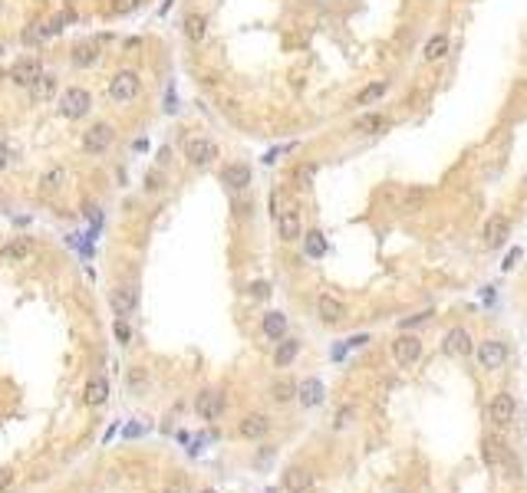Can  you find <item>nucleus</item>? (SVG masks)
I'll use <instances>...</instances> for the list:
<instances>
[{
    "label": "nucleus",
    "instance_id": "obj_44",
    "mask_svg": "<svg viewBox=\"0 0 527 493\" xmlns=\"http://www.w3.org/2000/svg\"><path fill=\"white\" fill-rule=\"evenodd\" d=\"M132 148H135V152H145V148H149V142H145V138H135Z\"/></svg>",
    "mask_w": 527,
    "mask_h": 493
},
{
    "label": "nucleus",
    "instance_id": "obj_28",
    "mask_svg": "<svg viewBox=\"0 0 527 493\" xmlns=\"http://www.w3.org/2000/svg\"><path fill=\"white\" fill-rule=\"evenodd\" d=\"M303 250H307L310 260H323L326 250H330V244H326V237H323V230H307V234H303Z\"/></svg>",
    "mask_w": 527,
    "mask_h": 493
},
{
    "label": "nucleus",
    "instance_id": "obj_11",
    "mask_svg": "<svg viewBox=\"0 0 527 493\" xmlns=\"http://www.w3.org/2000/svg\"><path fill=\"white\" fill-rule=\"evenodd\" d=\"M316 316H320V323H326V326L343 323V319H346L343 299H336L333 293H320V296H316Z\"/></svg>",
    "mask_w": 527,
    "mask_h": 493
},
{
    "label": "nucleus",
    "instance_id": "obj_15",
    "mask_svg": "<svg viewBox=\"0 0 527 493\" xmlns=\"http://www.w3.org/2000/svg\"><path fill=\"white\" fill-rule=\"evenodd\" d=\"M508 237H511V220L504 218V214H491L488 224H485V244H488L491 250H498Z\"/></svg>",
    "mask_w": 527,
    "mask_h": 493
},
{
    "label": "nucleus",
    "instance_id": "obj_38",
    "mask_svg": "<svg viewBox=\"0 0 527 493\" xmlns=\"http://www.w3.org/2000/svg\"><path fill=\"white\" fill-rule=\"evenodd\" d=\"M10 484H13V470H10V467H0V490H7Z\"/></svg>",
    "mask_w": 527,
    "mask_h": 493
},
{
    "label": "nucleus",
    "instance_id": "obj_20",
    "mask_svg": "<svg viewBox=\"0 0 527 493\" xmlns=\"http://www.w3.org/2000/svg\"><path fill=\"white\" fill-rule=\"evenodd\" d=\"M260 332H264L270 342H280L284 335H287V316L277 313V309L264 313V319H260Z\"/></svg>",
    "mask_w": 527,
    "mask_h": 493
},
{
    "label": "nucleus",
    "instance_id": "obj_13",
    "mask_svg": "<svg viewBox=\"0 0 527 493\" xmlns=\"http://www.w3.org/2000/svg\"><path fill=\"white\" fill-rule=\"evenodd\" d=\"M514 411H518V405H514V398H511L508 391H501V395H494L488 405V421H494V424H511L514 421Z\"/></svg>",
    "mask_w": 527,
    "mask_h": 493
},
{
    "label": "nucleus",
    "instance_id": "obj_7",
    "mask_svg": "<svg viewBox=\"0 0 527 493\" xmlns=\"http://www.w3.org/2000/svg\"><path fill=\"white\" fill-rule=\"evenodd\" d=\"M393 359L399 362L403 369H412L415 362L422 359V339H419V335H409V332H403V335L393 342Z\"/></svg>",
    "mask_w": 527,
    "mask_h": 493
},
{
    "label": "nucleus",
    "instance_id": "obj_24",
    "mask_svg": "<svg viewBox=\"0 0 527 493\" xmlns=\"http://www.w3.org/2000/svg\"><path fill=\"white\" fill-rule=\"evenodd\" d=\"M284 487L290 493H307L313 487V474H310L307 467H290L287 474H284Z\"/></svg>",
    "mask_w": 527,
    "mask_h": 493
},
{
    "label": "nucleus",
    "instance_id": "obj_5",
    "mask_svg": "<svg viewBox=\"0 0 527 493\" xmlns=\"http://www.w3.org/2000/svg\"><path fill=\"white\" fill-rule=\"evenodd\" d=\"M43 73H47V69H43L40 57H23V59H17V63L10 66V83H13V85H23V89H30V85L37 83Z\"/></svg>",
    "mask_w": 527,
    "mask_h": 493
},
{
    "label": "nucleus",
    "instance_id": "obj_42",
    "mask_svg": "<svg viewBox=\"0 0 527 493\" xmlns=\"http://www.w3.org/2000/svg\"><path fill=\"white\" fill-rule=\"evenodd\" d=\"M115 335H119V342H129V339H132V335H129V326H125L122 319L115 323Z\"/></svg>",
    "mask_w": 527,
    "mask_h": 493
},
{
    "label": "nucleus",
    "instance_id": "obj_17",
    "mask_svg": "<svg viewBox=\"0 0 527 493\" xmlns=\"http://www.w3.org/2000/svg\"><path fill=\"white\" fill-rule=\"evenodd\" d=\"M326 398V385L320 379H307L297 385V401L303 408H316V405H323Z\"/></svg>",
    "mask_w": 527,
    "mask_h": 493
},
{
    "label": "nucleus",
    "instance_id": "obj_1",
    "mask_svg": "<svg viewBox=\"0 0 527 493\" xmlns=\"http://www.w3.org/2000/svg\"><path fill=\"white\" fill-rule=\"evenodd\" d=\"M57 112L69 122H79V119H86L93 112V93L83 89V85H66L57 99Z\"/></svg>",
    "mask_w": 527,
    "mask_h": 493
},
{
    "label": "nucleus",
    "instance_id": "obj_23",
    "mask_svg": "<svg viewBox=\"0 0 527 493\" xmlns=\"http://www.w3.org/2000/svg\"><path fill=\"white\" fill-rule=\"evenodd\" d=\"M63 184H66V168H63V165H50V168L40 174V194H57Z\"/></svg>",
    "mask_w": 527,
    "mask_h": 493
},
{
    "label": "nucleus",
    "instance_id": "obj_10",
    "mask_svg": "<svg viewBox=\"0 0 527 493\" xmlns=\"http://www.w3.org/2000/svg\"><path fill=\"white\" fill-rule=\"evenodd\" d=\"M250 165L248 162H228L224 168H221V184L228 191H248L250 184Z\"/></svg>",
    "mask_w": 527,
    "mask_h": 493
},
{
    "label": "nucleus",
    "instance_id": "obj_35",
    "mask_svg": "<svg viewBox=\"0 0 527 493\" xmlns=\"http://www.w3.org/2000/svg\"><path fill=\"white\" fill-rule=\"evenodd\" d=\"M165 493H192V487H188L185 477H172V480L165 484Z\"/></svg>",
    "mask_w": 527,
    "mask_h": 493
},
{
    "label": "nucleus",
    "instance_id": "obj_32",
    "mask_svg": "<svg viewBox=\"0 0 527 493\" xmlns=\"http://www.w3.org/2000/svg\"><path fill=\"white\" fill-rule=\"evenodd\" d=\"M53 76L50 73H43V76L37 79V83L30 85V95H33V102H43V99H50V93H53Z\"/></svg>",
    "mask_w": 527,
    "mask_h": 493
},
{
    "label": "nucleus",
    "instance_id": "obj_25",
    "mask_svg": "<svg viewBox=\"0 0 527 493\" xmlns=\"http://www.w3.org/2000/svg\"><path fill=\"white\" fill-rule=\"evenodd\" d=\"M448 47H451L448 33H435V37L425 43V49H422V59H425V63H439V59L448 57Z\"/></svg>",
    "mask_w": 527,
    "mask_h": 493
},
{
    "label": "nucleus",
    "instance_id": "obj_45",
    "mask_svg": "<svg viewBox=\"0 0 527 493\" xmlns=\"http://www.w3.org/2000/svg\"><path fill=\"white\" fill-rule=\"evenodd\" d=\"M202 493H218V490H202Z\"/></svg>",
    "mask_w": 527,
    "mask_h": 493
},
{
    "label": "nucleus",
    "instance_id": "obj_3",
    "mask_svg": "<svg viewBox=\"0 0 527 493\" xmlns=\"http://www.w3.org/2000/svg\"><path fill=\"white\" fill-rule=\"evenodd\" d=\"M185 158H188L192 168H211V165L221 158V148L208 135H195V138L185 142Z\"/></svg>",
    "mask_w": 527,
    "mask_h": 493
},
{
    "label": "nucleus",
    "instance_id": "obj_16",
    "mask_svg": "<svg viewBox=\"0 0 527 493\" xmlns=\"http://www.w3.org/2000/svg\"><path fill=\"white\" fill-rule=\"evenodd\" d=\"M30 256H33V240L30 237H13L0 250V260H4V263H27Z\"/></svg>",
    "mask_w": 527,
    "mask_h": 493
},
{
    "label": "nucleus",
    "instance_id": "obj_22",
    "mask_svg": "<svg viewBox=\"0 0 527 493\" xmlns=\"http://www.w3.org/2000/svg\"><path fill=\"white\" fill-rule=\"evenodd\" d=\"M241 437H248V441H260V437L270 431V417L267 415H248L241 421Z\"/></svg>",
    "mask_w": 527,
    "mask_h": 493
},
{
    "label": "nucleus",
    "instance_id": "obj_40",
    "mask_svg": "<svg viewBox=\"0 0 527 493\" xmlns=\"http://www.w3.org/2000/svg\"><path fill=\"white\" fill-rule=\"evenodd\" d=\"M7 165H10V148H7V142H0V174L7 171Z\"/></svg>",
    "mask_w": 527,
    "mask_h": 493
},
{
    "label": "nucleus",
    "instance_id": "obj_8",
    "mask_svg": "<svg viewBox=\"0 0 527 493\" xmlns=\"http://www.w3.org/2000/svg\"><path fill=\"white\" fill-rule=\"evenodd\" d=\"M441 352L448 355V359H465L471 355V332L465 326H451L445 332V339H441Z\"/></svg>",
    "mask_w": 527,
    "mask_h": 493
},
{
    "label": "nucleus",
    "instance_id": "obj_34",
    "mask_svg": "<svg viewBox=\"0 0 527 493\" xmlns=\"http://www.w3.org/2000/svg\"><path fill=\"white\" fill-rule=\"evenodd\" d=\"M162 184H165V178H162V171H158V168H152L149 174H145V191H149V194L162 191Z\"/></svg>",
    "mask_w": 527,
    "mask_h": 493
},
{
    "label": "nucleus",
    "instance_id": "obj_39",
    "mask_svg": "<svg viewBox=\"0 0 527 493\" xmlns=\"http://www.w3.org/2000/svg\"><path fill=\"white\" fill-rule=\"evenodd\" d=\"M135 4H142V0H115L112 10H115V13H125V10H132Z\"/></svg>",
    "mask_w": 527,
    "mask_h": 493
},
{
    "label": "nucleus",
    "instance_id": "obj_31",
    "mask_svg": "<svg viewBox=\"0 0 527 493\" xmlns=\"http://www.w3.org/2000/svg\"><path fill=\"white\" fill-rule=\"evenodd\" d=\"M504 461H508V451H504V444H501V441H485V464L488 467H501L504 464Z\"/></svg>",
    "mask_w": 527,
    "mask_h": 493
},
{
    "label": "nucleus",
    "instance_id": "obj_26",
    "mask_svg": "<svg viewBox=\"0 0 527 493\" xmlns=\"http://www.w3.org/2000/svg\"><path fill=\"white\" fill-rule=\"evenodd\" d=\"M297 355H300V342L290 339V335H284V339L277 342V352H274V365H277V369H287Z\"/></svg>",
    "mask_w": 527,
    "mask_h": 493
},
{
    "label": "nucleus",
    "instance_id": "obj_27",
    "mask_svg": "<svg viewBox=\"0 0 527 493\" xmlns=\"http://www.w3.org/2000/svg\"><path fill=\"white\" fill-rule=\"evenodd\" d=\"M204 33H208V17L198 13V10L188 13V17H185V37H188V43H202Z\"/></svg>",
    "mask_w": 527,
    "mask_h": 493
},
{
    "label": "nucleus",
    "instance_id": "obj_41",
    "mask_svg": "<svg viewBox=\"0 0 527 493\" xmlns=\"http://www.w3.org/2000/svg\"><path fill=\"white\" fill-rule=\"evenodd\" d=\"M429 316H432V313H422V316H412V319H405L403 329H412V326H419V323H429Z\"/></svg>",
    "mask_w": 527,
    "mask_h": 493
},
{
    "label": "nucleus",
    "instance_id": "obj_4",
    "mask_svg": "<svg viewBox=\"0 0 527 493\" xmlns=\"http://www.w3.org/2000/svg\"><path fill=\"white\" fill-rule=\"evenodd\" d=\"M112 142H115V129L109 122H96L83 132V152L93 155V158H99V155L109 152Z\"/></svg>",
    "mask_w": 527,
    "mask_h": 493
},
{
    "label": "nucleus",
    "instance_id": "obj_33",
    "mask_svg": "<svg viewBox=\"0 0 527 493\" xmlns=\"http://www.w3.org/2000/svg\"><path fill=\"white\" fill-rule=\"evenodd\" d=\"M43 40H47V27H43V23H30V27L20 33V43H23V47H37Z\"/></svg>",
    "mask_w": 527,
    "mask_h": 493
},
{
    "label": "nucleus",
    "instance_id": "obj_6",
    "mask_svg": "<svg viewBox=\"0 0 527 493\" xmlns=\"http://www.w3.org/2000/svg\"><path fill=\"white\" fill-rule=\"evenodd\" d=\"M277 237L284 240V244H297V240H303V220H300V210L297 208H284L277 210Z\"/></svg>",
    "mask_w": 527,
    "mask_h": 493
},
{
    "label": "nucleus",
    "instance_id": "obj_43",
    "mask_svg": "<svg viewBox=\"0 0 527 493\" xmlns=\"http://www.w3.org/2000/svg\"><path fill=\"white\" fill-rule=\"evenodd\" d=\"M353 415H356L353 408H343V411H340V417H336V427H346V424H349V417H353Z\"/></svg>",
    "mask_w": 527,
    "mask_h": 493
},
{
    "label": "nucleus",
    "instance_id": "obj_29",
    "mask_svg": "<svg viewBox=\"0 0 527 493\" xmlns=\"http://www.w3.org/2000/svg\"><path fill=\"white\" fill-rule=\"evenodd\" d=\"M386 93H389V79H376V83H369L363 93L356 95V105H373V102H379Z\"/></svg>",
    "mask_w": 527,
    "mask_h": 493
},
{
    "label": "nucleus",
    "instance_id": "obj_21",
    "mask_svg": "<svg viewBox=\"0 0 527 493\" xmlns=\"http://www.w3.org/2000/svg\"><path fill=\"white\" fill-rule=\"evenodd\" d=\"M105 398H109V381L103 375H93L86 381V388H83V401L89 408H99V405H105Z\"/></svg>",
    "mask_w": 527,
    "mask_h": 493
},
{
    "label": "nucleus",
    "instance_id": "obj_19",
    "mask_svg": "<svg viewBox=\"0 0 527 493\" xmlns=\"http://www.w3.org/2000/svg\"><path fill=\"white\" fill-rule=\"evenodd\" d=\"M69 63H73L76 69L96 66V63H99V43H93V40H86V43H76V47H73V53H69Z\"/></svg>",
    "mask_w": 527,
    "mask_h": 493
},
{
    "label": "nucleus",
    "instance_id": "obj_9",
    "mask_svg": "<svg viewBox=\"0 0 527 493\" xmlns=\"http://www.w3.org/2000/svg\"><path fill=\"white\" fill-rule=\"evenodd\" d=\"M508 362V345L501 339H485L478 345V365L481 369H488V372H494V369H501Z\"/></svg>",
    "mask_w": 527,
    "mask_h": 493
},
{
    "label": "nucleus",
    "instance_id": "obj_12",
    "mask_svg": "<svg viewBox=\"0 0 527 493\" xmlns=\"http://www.w3.org/2000/svg\"><path fill=\"white\" fill-rule=\"evenodd\" d=\"M109 306H112V313L119 319L135 313V306H139V290L135 286H115L112 293H109Z\"/></svg>",
    "mask_w": 527,
    "mask_h": 493
},
{
    "label": "nucleus",
    "instance_id": "obj_36",
    "mask_svg": "<svg viewBox=\"0 0 527 493\" xmlns=\"http://www.w3.org/2000/svg\"><path fill=\"white\" fill-rule=\"evenodd\" d=\"M250 296H257V299H267V296H270V283H264V280L250 283Z\"/></svg>",
    "mask_w": 527,
    "mask_h": 493
},
{
    "label": "nucleus",
    "instance_id": "obj_14",
    "mask_svg": "<svg viewBox=\"0 0 527 493\" xmlns=\"http://www.w3.org/2000/svg\"><path fill=\"white\" fill-rule=\"evenodd\" d=\"M195 411H198L204 421H218L221 411H224V395H221V391H214V388L202 391V395L195 398Z\"/></svg>",
    "mask_w": 527,
    "mask_h": 493
},
{
    "label": "nucleus",
    "instance_id": "obj_2",
    "mask_svg": "<svg viewBox=\"0 0 527 493\" xmlns=\"http://www.w3.org/2000/svg\"><path fill=\"white\" fill-rule=\"evenodd\" d=\"M105 93H109V99H112V102H119V105L132 102L135 95L142 93V76H139L135 69H119V73L109 79Z\"/></svg>",
    "mask_w": 527,
    "mask_h": 493
},
{
    "label": "nucleus",
    "instance_id": "obj_30",
    "mask_svg": "<svg viewBox=\"0 0 527 493\" xmlns=\"http://www.w3.org/2000/svg\"><path fill=\"white\" fill-rule=\"evenodd\" d=\"M270 395H274V401H280V405H287L290 398H297V381L290 379H277L274 385H270Z\"/></svg>",
    "mask_w": 527,
    "mask_h": 493
},
{
    "label": "nucleus",
    "instance_id": "obj_18",
    "mask_svg": "<svg viewBox=\"0 0 527 493\" xmlns=\"http://www.w3.org/2000/svg\"><path fill=\"white\" fill-rule=\"evenodd\" d=\"M353 129L359 135H383V132H389V129H393V122H389L383 112H363L359 119H356Z\"/></svg>",
    "mask_w": 527,
    "mask_h": 493
},
{
    "label": "nucleus",
    "instance_id": "obj_37",
    "mask_svg": "<svg viewBox=\"0 0 527 493\" xmlns=\"http://www.w3.org/2000/svg\"><path fill=\"white\" fill-rule=\"evenodd\" d=\"M521 260V246H514L508 256H504V263H501V270H514V263Z\"/></svg>",
    "mask_w": 527,
    "mask_h": 493
}]
</instances>
